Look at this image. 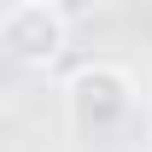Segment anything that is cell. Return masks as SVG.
Listing matches in <instances>:
<instances>
[{
  "label": "cell",
  "mask_w": 152,
  "mask_h": 152,
  "mask_svg": "<svg viewBox=\"0 0 152 152\" xmlns=\"http://www.w3.org/2000/svg\"><path fill=\"white\" fill-rule=\"evenodd\" d=\"M70 47V18L58 0H12L0 18V53L23 70H53Z\"/></svg>",
  "instance_id": "cell-2"
},
{
  "label": "cell",
  "mask_w": 152,
  "mask_h": 152,
  "mask_svg": "<svg viewBox=\"0 0 152 152\" xmlns=\"http://www.w3.org/2000/svg\"><path fill=\"white\" fill-rule=\"evenodd\" d=\"M0 129H6V111H0Z\"/></svg>",
  "instance_id": "cell-3"
},
{
  "label": "cell",
  "mask_w": 152,
  "mask_h": 152,
  "mask_svg": "<svg viewBox=\"0 0 152 152\" xmlns=\"http://www.w3.org/2000/svg\"><path fill=\"white\" fill-rule=\"evenodd\" d=\"M134 94H140V82H134L129 64L94 58V64L70 70V82H64V117H70V129H76V134L117 129V123L134 111Z\"/></svg>",
  "instance_id": "cell-1"
}]
</instances>
